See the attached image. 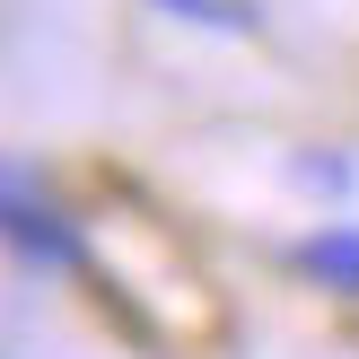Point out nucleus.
Instances as JSON below:
<instances>
[{"mask_svg":"<svg viewBox=\"0 0 359 359\" xmlns=\"http://www.w3.org/2000/svg\"><path fill=\"white\" fill-rule=\"evenodd\" d=\"M290 175H298V184H316V193H351V184H359V158H342V149H307Z\"/></svg>","mask_w":359,"mask_h":359,"instance_id":"3","label":"nucleus"},{"mask_svg":"<svg viewBox=\"0 0 359 359\" xmlns=\"http://www.w3.org/2000/svg\"><path fill=\"white\" fill-rule=\"evenodd\" d=\"M0 245H9L27 272H79L88 263V237L27 167H0Z\"/></svg>","mask_w":359,"mask_h":359,"instance_id":"1","label":"nucleus"},{"mask_svg":"<svg viewBox=\"0 0 359 359\" xmlns=\"http://www.w3.org/2000/svg\"><path fill=\"white\" fill-rule=\"evenodd\" d=\"M167 18H193V27H210V35H237L245 27V9H228V0H158Z\"/></svg>","mask_w":359,"mask_h":359,"instance_id":"4","label":"nucleus"},{"mask_svg":"<svg viewBox=\"0 0 359 359\" xmlns=\"http://www.w3.org/2000/svg\"><path fill=\"white\" fill-rule=\"evenodd\" d=\"M298 272L316 280V290H333V298H359V219H333V228H316V237H298Z\"/></svg>","mask_w":359,"mask_h":359,"instance_id":"2","label":"nucleus"}]
</instances>
